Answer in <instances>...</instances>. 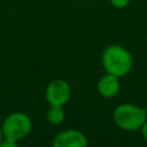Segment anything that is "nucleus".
<instances>
[{
  "label": "nucleus",
  "instance_id": "7",
  "mask_svg": "<svg viewBox=\"0 0 147 147\" xmlns=\"http://www.w3.org/2000/svg\"><path fill=\"white\" fill-rule=\"evenodd\" d=\"M64 110L62 106H51L46 113V119L52 125H59L64 121Z\"/></svg>",
  "mask_w": 147,
  "mask_h": 147
},
{
  "label": "nucleus",
  "instance_id": "9",
  "mask_svg": "<svg viewBox=\"0 0 147 147\" xmlns=\"http://www.w3.org/2000/svg\"><path fill=\"white\" fill-rule=\"evenodd\" d=\"M18 142L13 140V139H9V138H3L2 141L0 142V147H17Z\"/></svg>",
  "mask_w": 147,
  "mask_h": 147
},
{
  "label": "nucleus",
  "instance_id": "3",
  "mask_svg": "<svg viewBox=\"0 0 147 147\" xmlns=\"http://www.w3.org/2000/svg\"><path fill=\"white\" fill-rule=\"evenodd\" d=\"M1 127L6 138L18 142L26 138L32 131V121L29 115L22 111H14L3 119Z\"/></svg>",
  "mask_w": 147,
  "mask_h": 147
},
{
  "label": "nucleus",
  "instance_id": "8",
  "mask_svg": "<svg viewBox=\"0 0 147 147\" xmlns=\"http://www.w3.org/2000/svg\"><path fill=\"white\" fill-rule=\"evenodd\" d=\"M109 2L111 3V6H113V7L121 9V8L126 7V6L129 5L130 0H109Z\"/></svg>",
  "mask_w": 147,
  "mask_h": 147
},
{
  "label": "nucleus",
  "instance_id": "10",
  "mask_svg": "<svg viewBox=\"0 0 147 147\" xmlns=\"http://www.w3.org/2000/svg\"><path fill=\"white\" fill-rule=\"evenodd\" d=\"M141 134H142V138L145 139V141H147V118L144 122V124L141 125Z\"/></svg>",
  "mask_w": 147,
  "mask_h": 147
},
{
  "label": "nucleus",
  "instance_id": "5",
  "mask_svg": "<svg viewBox=\"0 0 147 147\" xmlns=\"http://www.w3.org/2000/svg\"><path fill=\"white\" fill-rule=\"evenodd\" d=\"M88 144L86 136L76 129H69L60 132L53 140L54 147H86Z\"/></svg>",
  "mask_w": 147,
  "mask_h": 147
},
{
  "label": "nucleus",
  "instance_id": "11",
  "mask_svg": "<svg viewBox=\"0 0 147 147\" xmlns=\"http://www.w3.org/2000/svg\"><path fill=\"white\" fill-rule=\"evenodd\" d=\"M3 138H5V136H3V132H2V127L0 126V142L2 141Z\"/></svg>",
  "mask_w": 147,
  "mask_h": 147
},
{
  "label": "nucleus",
  "instance_id": "2",
  "mask_svg": "<svg viewBox=\"0 0 147 147\" xmlns=\"http://www.w3.org/2000/svg\"><path fill=\"white\" fill-rule=\"evenodd\" d=\"M113 118L115 124L129 132L141 129V125L147 118L146 110L139 106L132 103H122L114 109Z\"/></svg>",
  "mask_w": 147,
  "mask_h": 147
},
{
  "label": "nucleus",
  "instance_id": "1",
  "mask_svg": "<svg viewBox=\"0 0 147 147\" xmlns=\"http://www.w3.org/2000/svg\"><path fill=\"white\" fill-rule=\"evenodd\" d=\"M101 62L107 74L124 77L133 65V59L130 52L119 45H110L105 48L101 55Z\"/></svg>",
  "mask_w": 147,
  "mask_h": 147
},
{
  "label": "nucleus",
  "instance_id": "4",
  "mask_svg": "<svg viewBox=\"0 0 147 147\" xmlns=\"http://www.w3.org/2000/svg\"><path fill=\"white\" fill-rule=\"evenodd\" d=\"M71 94V88L64 79H54L52 80L45 91L46 101L49 106H64Z\"/></svg>",
  "mask_w": 147,
  "mask_h": 147
},
{
  "label": "nucleus",
  "instance_id": "6",
  "mask_svg": "<svg viewBox=\"0 0 147 147\" xmlns=\"http://www.w3.org/2000/svg\"><path fill=\"white\" fill-rule=\"evenodd\" d=\"M121 88L119 77L107 74L98 82V92L103 98H114Z\"/></svg>",
  "mask_w": 147,
  "mask_h": 147
}]
</instances>
